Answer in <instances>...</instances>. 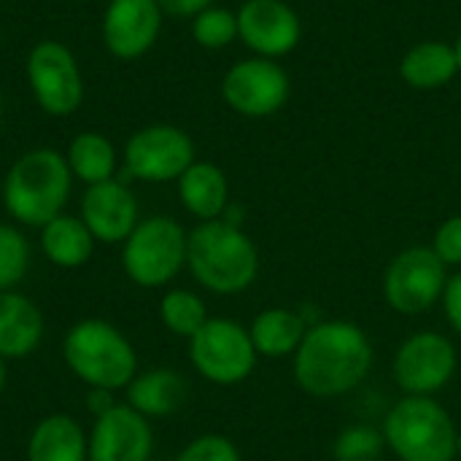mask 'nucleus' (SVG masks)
I'll return each instance as SVG.
<instances>
[{"label": "nucleus", "mask_w": 461, "mask_h": 461, "mask_svg": "<svg viewBox=\"0 0 461 461\" xmlns=\"http://www.w3.org/2000/svg\"><path fill=\"white\" fill-rule=\"evenodd\" d=\"M294 359L297 386L316 400L351 394L373 370L375 351L370 335L354 321L311 324Z\"/></svg>", "instance_id": "nucleus-1"}, {"label": "nucleus", "mask_w": 461, "mask_h": 461, "mask_svg": "<svg viewBox=\"0 0 461 461\" xmlns=\"http://www.w3.org/2000/svg\"><path fill=\"white\" fill-rule=\"evenodd\" d=\"M73 173L65 154L51 146H38L19 154L3 178V208L19 227L41 230L54 216L65 213L73 192Z\"/></svg>", "instance_id": "nucleus-2"}, {"label": "nucleus", "mask_w": 461, "mask_h": 461, "mask_svg": "<svg viewBox=\"0 0 461 461\" xmlns=\"http://www.w3.org/2000/svg\"><path fill=\"white\" fill-rule=\"evenodd\" d=\"M186 270L192 278L221 297L243 294L259 276V251L243 227L224 219L200 221L189 232Z\"/></svg>", "instance_id": "nucleus-3"}, {"label": "nucleus", "mask_w": 461, "mask_h": 461, "mask_svg": "<svg viewBox=\"0 0 461 461\" xmlns=\"http://www.w3.org/2000/svg\"><path fill=\"white\" fill-rule=\"evenodd\" d=\"M68 370L86 389L122 392L138 375V354L127 335L103 319L76 321L62 340Z\"/></svg>", "instance_id": "nucleus-4"}, {"label": "nucleus", "mask_w": 461, "mask_h": 461, "mask_svg": "<svg viewBox=\"0 0 461 461\" xmlns=\"http://www.w3.org/2000/svg\"><path fill=\"white\" fill-rule=\"evenodd\" d=\"M386 448L400 461H456V424L435 397H402L384 419Z\"/></svg>", "instance_id": "nucleus-5"}, {"label": "nucleus", "mask_w": 461, "mask_h": 461, "mask_svg": "<svg viewBox=\"0 0 461 461\" xmlns=\"http://www.w3.org/2000/svg\"><path fill=\"white\" fill-rule=\"evenodd\" d=\"M189 232L173 216H146L122 243V270L140 289H162L186 267Z\"/></svg>", "instance_id": "nucleus-6"}, {"label": "nucleus", "mask_w": 461, "mask_h": 461, "mask_svg": "<svg viewBox=\"0 0 461 461\" xmlns=\"http://www.w3.org/2000/svg\"><path fill=\"white\" fill-rule=\"evenodd\" d=\"M24 78L35 105L46 116H73L86 97V84L76 54L54 38L32 43L24 59Z\"/></svg>", "instance_id": "nucleus-7"}, {"label": "nucleus", "mask_w": 461, "mask_h": 461, "mask_svg": "<svg viewBox=\"0 0 461 461\" xmlns=\"http://www.w3.org/2000/svg\"><path fill=\"white\" fill-rule=\"evenodd\" d=\"M257 348L243 324L232 319H208L189 338V362L208 384L238 386L257 367Z\"/></svg>", "instance_id": "nucleus-8"}, {"label": "nucleus", "mask_w": 461, "mask_h": 461, "mask_svg": "<svg viewBox=\"0 0 461 461\" xmlns=\"http://www.w3.org/2000/svg\"><path fill=\"white\" fill-rule=\"evenodd\" d=\"M194 140L176 124H146L135 130L122 149V170L132 181L170 184L194 162Z\"/></svg>", "instance_id": "nucleus-9"}, {"label": "nucleus", "mask_w": 461, "mask_h": 461, "mask_svg": "<svg viewBox=\"0 0 461 461\" xmlns=\"http://www.w3.org/2000/svg\"><path fill=\"white\" fill-rule=\"evenodd\" d=\"M448 267L432 246H411L400 251L384 276V300L400 316H421L432 311L446 292Z\"/></svg>", "instance_id": "nucleus-10"}, {"label": "nucleus", "mask_w": 461, "mask_h": 461, "mask_svg": "<svg viewBox=\"0 0 461 461\" xmlns=\"http://www.w3.org/2000/svg\"><path fill=\"white\" fill-rule=\"evenodd\" d=\"M459 357L454 343L432 330L413 332L402 340L394 354L392 375L394 384L411 397H432L451 384L456 375Z\"/></svg>", "instance_id": "nucleus-11"}, {"label": "nucleus", "mask_w": 461, "mask_h": 461, "mask_svg": "<svg viewBox=\"0 0 461 461\" xmlns=\"http://www.w3.org/2000/svg\"><path fill=\"white\" fill-rule=\"evenodd\" d=\"M292 95V78L276 59L249 57L235 62L221 78L224 103L249 119L278 113Z\"/></svg>", "instance_id": "nucleus-12"}, {"label": "nucleus", "mask_w": 461, "mask_h": 461, "mask_svg": "<svg viewBox=\"0 0 461 461\" xmlns=\"http://www.w3.org/2000/svg\"><path fill=\"white\" fill-rule=\"evenodd\" d=\"M162 24L165 14L157 0H108L100 19V38L113 59L132 62L157 46Z\"/></svg>", "instance_id": "nucleus-13"}, {"label": "nucleus", "mask_w": 461, "mask_h": 461, "mask_svg": "<svg viewBox=\"0 0 461 461\" xmlns=\"http://www.w3.org/2000/svg\"><path fill=\"white\" fill-rule=\"evenodd\" d=\"M235 14L238 41H243L254 57H286L303 38V22L286 0H246Z\"/></svg>", "instance_id": "nucleus-14"}, {"label": "nucleus", "mask_w": 461, "mask_h": 461, "mask_svg": "<svg viewBox=\"0 0 461 461\" xmlns=\"http://www.w3.org/2000/svg\"><path fill=\"white\" fill-rule=\"evenodd\" d=\"M78 216L97 243L122 246L140 221V205L130 184L116 176L111 181L84 186Z\"/></svg>", "instance_id": "nucleus-15"}, {"label": "nucleus", "mask_w": 461, "mask_h": 461, "mask_svg": "<svg viewBox=\"0 0 461 461\" xmlns=\"http://www.w3.org/2000/svg\"><path fill=\"white\" fill-rule=\"evenodd\" d=\"M86 435V461H151L154 454L151 421L127 402L97 416Z\"/></svg>", "instance_id": "nucleus-16"}, {"label": "nucleus", "mask_w": 461, "mask_h": 461, "mask_svg": "<svg viewBox=\"0 0 461 461\" xmlns=\"http://www.w3.org/2000/svg\"><path fill=\"white\" fill-rule=\"evenodd\" d=\"M43 313L22 292H0V357L27 359L43 340Z\"/></svg>", "instance_id": "nucleus-17"}, {"label": "nucleus", "mask_w": 461, "mask_h": 461, "mask_svg": "<svg viewBox=\"0 0 461 461\" xmlns=\"http://www.w3.org/2000/svg\"><path fill=\"white\" fill-rule=\"evenodd\" d=\"M178 200L189 216L197 221H213L221 219L230 205V181L224 170L213 162L194 159L184 176L176 181Z\"/></svg>", "instance_id": "nucleus-18"}, {"label": "nucleus", "mask_w": 461, "mask_h": 461, "mask_svg": "<svg viewBox=\"0 0 461 461\" xmlns=\"http://www.w3.org/2000/svg\"><path fill=\"white\" fill-rule=\"evenodd\" d=\"M89 435L70 413H51L27 438V461H86Z\"/></svg>", "instance_id": "nucleus-19"}, {"label": "nucleus", "mask_w": 461, "mask_h": 461, "mask_svg": "<svg viewBox=\"0 0 461 461\" xmlns=\"http://www.w3.org/2000/svg\"><path fill=\"white\" fill-rule=\"evenodd\" d=\"M124 392H127V405L151 421V419H165L184 405L186 381L181 378V373L170 367H151L138 373Z\"/></svg>", "instance_id": "nucleus-20"}, {"label": "nucleus", "mask_w": 461, "mask_h": 461, "mask_svg": "<svg viewBox=\"0 0 461 461\" xmlns=\"http://www.w3.org/2000/svg\"><path fill=\"white\" fill-rule=\"evenodd\" d=\"M97 240L81 221V216L73 213H59L49 224L41 227V251L46 262L62 270H76L84 267L92 254H95Z\"/></svg>", "instance_id": "nucleus-21"}, {"label": "nucleus", "mask_w": 461, "mask_h": 461, "mask_svg": "<svg viewBox=\"0 0 461 461\" xmlns=\"http://www.w3.org/2000/svg\"><path fill=\"white\" fill-rule=\"evenodd\" d=\"M459 73L456 51L443 41H421L400 62V76L411 89L432 92L451 84Z\"/></svg>", "instance_id": "nucleus-22"}, {"label": "nucleus", "mask_w": 461, "mask_h": 461, "mask_svg": "<svg viewBox=\"0 0 461 461\" xmlns=\"http://www.w3.org/2000/svg\"><path fill=\"white\" fill-rule=\"evenodd\" d=\"M65 162L73 173V181H81L84 186L103 184L119 176V151L111 138L95 130H84L70 138L68 149L62 151Z\"/></svg>", "instance_id": "nucleus-23"}, {"label": "nucleus", "mask_w": 461, "mask_h": 461, "mask_svg": "<svg viewBox=\"0 0 461 461\" xmlns=\"http://www.w3.org/2000/svg\"><path fill=\"white\" fill-rule=\"evenodd\" d=\"M308 332L305 319L289 308H267L254 316L249 335L259 357L265 359H286L294 357L303 338Z\"/></svg>", "instance_id": "nucleus-24"}, {"label": "nucleus", "mask_w": 461, "mask_h": 461, "mask_svg": "<svg viewBox=\"0 0 461 461\" xmlns=\"http://www.w3.org/2000/svg\"><path fill=\"white\" fill-rule=\"evenodd\" d=\"M208 319L205 300L192 289H167L159 300V321L176 338L189 340Z\"/></svg>", "instance_id": "nucleus-25"}, {"label": "nucleus", "mask_w": 461, "mask_h": 461, "mask_svg": "<svg viewBox=\"0 0 461 461\" xmlns=\"http://www.w3.org/2000/svg\"><path fill=\"white\" fill-rule=\"evenodd\" d=\"M30 243L16 224L0 221V292H14L30 270Z\"/></svg>", "instance_id": "nucleus-26"}, {"label": "nucleus", "mask_w": 461, "mask_h": 461, "mask_svg": "<svg viewBox=\"0 0 461 461\" xmlns=\"http://www.w3.org/2000/svg\"><path fill=\"white\" fill-rule=\"evenodd\" d=\"M192 22V38L197 46L219 51L227 49L232 41H238V14L221 5H211L205 11H200L197 16L189 19Z\"/></svg>", "instance_id": "nucleus-27"}, {"label": "nucleus", "mask_w": 461, "mask_h": 461, "mask_svg": "<svg viewBox=\"0 0 461 461\" xmlns=\"http://www.w3.org/2000/svg\"><path fill=\"white\" fill-rule=\"evenodd\" d=\"M384 448H386L384 432L367 424H354L338 435L332 446V456L335 461H378Z\"/></svg>", "instance_id": "nucleus-28"}, {"label": "nucleus", "mask_w": 461, "mask_h": 461, "mask_svg": "<svg viewBox=\"0 0 461 461\" xmlns=\"http://www.w3.org/2000/svg\"><path fill=\"white\" fill-rule=\"evenodd\" d=\"M176 461H243L238 446L224 435H200L189 440Z\"/></svg>", "instance_id": "nucleus-29"}, {"label": "nucleus", "mask_w": 461, "mask_h": 461, "mask_svg": "<svg viewBox=\"0 0 461 461\" xmlns=\"http://www.w3.org/2000/svg\"><path fill=\"white\" fill-rule=\"evenodd\" d=\"M432 251L440 257L446 267H461V213L448 216L438 227L432 238Z\"/></svg>", "instance_id": "nucleus-30"}, {"label": "nucleus", "mask_w": 461, "mask_h": 461, "mask_svg": "<svg viewBox=\"0 0 461 461\" xmlns=\"http://www.w3.org/2000/svg\"><path fill=\"white\" fill-rule=\"evenodd\" d=\"M440 303H443V311H446V319H448L451 330L461 338V270L448 276Z\"/></svg>", "instance_id": "nucleus-31"}, {"label": "nucleus", "mask_w": 461, "mask_h": 461, "mask_svg": "<svg viewBox=\"0 0 461 461\" xmlns=\"http://www.w3.org/2000/svg\"><path fill=\"white\" fill-rule=\"evenodd\" d=\"M157 3H159L162 14L173 16V19H192L200 11L216 5V0H157Z\"/></svg>", "instance_id": "nucleus-32"}, {"label": "nucleus", "mask_w": 461, "mask_h": 461, "mask_svg": "<svg viewBox=\"0 0 461 461\" xmlns=\"http://www.w3.org/2000/svg\"><path fill=\"white\" fill-rule=\"evenodd\" d=\"M116 405H119V402H116L113 392H105V389H89L86 408H89L92 419H97V416L108 413V411H111V408H116Z\"/></svg>", "instance_id": "nucleus-33"}, {"label": "nucleus", "mask_w": 461, "mask_h": 461, "mask_svg": "<svg viewBox=\"0 0 461 461\" xmlns=\"http://www.w3.org/2000/svg\"><path fill=\"white\" fill-rule=\"evenodd\" d=\"M5 381H8V362L0 357V394H3V389H5Z\"/></svg>", "instance_id": "nucleus-34"}, {"label": "nucleus", "mask_w": 461, "mask_h": 461, "mask_svg": "<svg viewBox=\"0 0 461 461\" xmlns=\"http://www.w3.org/2000/svg\"><path fill=\"white\" fill-rule=\"evenodd\" d=\"M454 51H456V62H459V73H461V35L456 38V43H454Z\"/></svg>", "instance_id": "nucleus-35"}, {"label": "nucleus", "mask_w": 461, "mask_h": 461, "mask_svg": "<svg viewBox=\"0 0 461 461\" xmlns=\"http://www.w3.org/2000/svg\"><path fill=\"white\" fill-rule=\"evenodd\" d=\"M456 459H461V432L456 435Z\"/></svg>", "instance_id": "nucleus-36"}, {"label": "nucleus", "mask_w": 461, "mask_h": 461, "mask_svg": "<svg viewBox=\"0 0 461 461\" xmlns=\"http://www.w3.org/2000/svg\"><path fill=\"white\" fill-rule=\"evenodd\" d=\"M0 116H3V95H0Z\"/></svg>", "instance_id": "nucleus-37"}, {"label": "nucleus", "mask_w": 461, "mask_h": 461, "mask_svg": "<svg viewBox=\"0 0 461 461\" xmlns=\"http://www.w3.org/2000/svg\"><path fill=\"white\" fill-rule=\"evenodd\" d=\"M378 461H384V459H378Z\"/></svg>", "instance_id": "nucleus-38"}]
</instances>
